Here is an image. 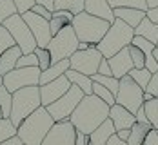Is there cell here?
Wrapping results in <instances>:
<instances>
[{"label": "cell", "mask_w": 158, "mask_h": 145, "mask_svg": "<svg viewBox=\"0 0 158 145\" xmlns=\"http://www.w3.org/2000/svg\"><path fill=\"white\" fill-rule=\"evenodd\" d=\"M135 34H136V36H143L145 40H149V42H153V44L158 46V24L151 22V20L147 18V15H145V18L135 27Z\"/></svg>", "instance_id": "obj_22"}, {"label": "cell", "mask_w": 158, "mask_h": 145, "mask_svg": "<svg viewBox=\"0 0 158 145\" xmlns=\"http://www.w3.org/2000/svg\"><path fill=\"white\" fill-rule=\"evenodd\" d=\"M85 96L84 91L77 87V85H71V89L64 95L62 98H58L56 102H53L51 105H48V113L53 116L55 122H64V120H69L73 111L78 107V103L82 102V98Z\"/></svg>", "instance_id": "obj_8"}, {"label": "cell", "mask_w": 158, "mask_h": 145, "mask_svg": "<svg viewBox=\"0 0 158 145\" xmlns=\"http://www.w3.org/2000/svg\"><path fill=\"white\" fill-rule=\"evenodd\" d=\"M0 145H24V143H22V140H20L18 136H13V138H9V140L2 142Z\"/></svg>", "instance_id": "obj_50"}, {"label": "cell", "mask_w": 158, "mask_h": 145, "mask_svg": "<svg viewBox=\"0 0 158 145\" xmlns=\"http://www.w3.org/2000/svg\"><path fill=\"white\" fill-rule=\"evenodd\" d=\"M143 111L147 116V122L153 129H158V98H151L149 102H143Z\"/></svg>", "instance_id": "obj_27"}, {"label": "cell", "mask_w": 158, "mask_h": 145, "mask_svg": "<svg viewBox=\"0 0 158 145\" xmlns=\"http://www.w3.org/2000/svg\"><path fill=\"white\" fill-rule=\"evenodd\" d=\"M111 65V73L114 78H122V76H127L131 73V69H135V64L131 60V54H129V47H124L122 51H118L114 56L107 58Z\"/></svg>", "instance_id": "obj_15"}, {"label": "cell", "mask_w": 158, "mask_h": 145, "mask_svg": "<svg viewBox=\"0 0 158 145\" xmlns=\"http://www.w3.org/2000/svg\"><path fill=\"white\" fill-rule=\"evenodd\" d=\"M31 11L36 13V15H40V16H44V18H48V20H51V16H53V11H49L48 7H44V6H40V4H35Z\"/></svg>", "instance_id": "obj_42"}, {"label": "cell", "mask_w": 158, "mask_h": 145, "mask_svg": "<svg viewBox=\"0 0 158 145\" xmlns=\"http://www.w3.org/2000/svg\"><path fill=\"white\" fill-rule=\"evenodd\" d=\"M71 82L69 78L64 75L60 78H56V80L49 82V83H44V85H40V98H42V105L44 107H48L51 105L53 102H56L58 98H62L69 89H71Z\"/></svg>", "instance_id": "obj_14"}, {"label": "cell", "mask_w": 158, "mask_h": 145, "mask_svg": "<svg viewBox=\"0 0 158 145\" xmlns=\"http://www.w3.org/2000/svg\"><path fill=\"white\" fill-rule=\"evenodd\" d=\"M38 107H42V98H40V85H31V87H22L13 93V105H11V114L9 120L13 125L18 127L29 114H33Z\"/></svg>", "instance_id": "obj_5"}, {"label": "cell", "mask_w": 158, "mask_h": 145, "mask_svg": "<svg viewBox=\"0 0 158 145\" xmlns=\"http://www.w3.org/2000/svg\"><path fill=\"white\" fill-rule=\"evenodd\" d=\"M109 120L113 122V125H114L116 132H118V131H122V129H131V127L136 123V116L131 113V111H127L126 107L118 105V103L111 105Z\"/></svg>", "instance_id": "obj_16"}, {"label": "cell", "mask_w": 158, "mask_h": 145, "mask_svg": "<svg viewBox=\"0 0 158 145\" xmlns=\"http://www.w3.org/2000/svg\"><path fill=\"white\" fill-rule=\"evenodd\" d=\"M133 38H135V29L131 26H127L126 22H122L120 18H116L111 24V27H109V31L106 33V36L98 42L96 49L102 53L104 58H111V56H114L118 51H122L124 47H129Z\"/></svg>", "instance_id": "obj_3"}, {"label": "cell", "mask_w": 158, "mask_h": 145, "mask_svg": "<svg viewBox=\"0 0 158 145\" xmlns=\"http://www.w3.org/2000/svg\"><path fill=\"white\" fill-rule=\"evenodd\" d=\"M69 69H71L69 58H67V60H60V62H56V64L49 65L46 71L40 73V83H38V85H44V83H49V82L60 78V76H64Z\"/></svg>", "instance_id": "obj_20"}, {"label": "cell", "mask_w": 158, "mask_h": 145, "mask_svg": "<svg viewBox=\"0 0 158 145\" xmlns=\"http://www.w3.org/2000/svg\"><path fill=\"white\" fill-rule=\"evenodd\" d=\"M73 18H75V15L69 13V11H53V16L49 20V27H51L53 36L56 33H60L62 29H65L67 26H71L73 24Z\"/></svg>", "instance_id": "obj_23"}, {"label": "cell", "mask_w": 158, "mask_h": 145, "mask_svg": "<svg viewBox=\"0 0 158 145\" xmlns=\"http://www.w3.org/2000/svg\"><path fill=\"white\" fill-rule=\"evenodd\" d=\"M145 69H147V71H151L153 75H155V73H158V62L155 60V56H153V54L145 58Z\"/></svg>", "instance_id": "obj_45"}, {"label": "cell", "mask_w": 158, "mask_h": 145, "mask_svg": "<svg viewBox=\"0 0 158 145\" xmlns=\"http://www.w3.org/2000/svg\"><path fill=\"white\" fill-rule=\"evenodd\" d=\"M13 105V93H9L4 85H0V109L4 113V118H9Z\"/></svg>", "instance_id": "obj_31"}, {"label": "cell", "mask_w": 158, "mask_h": 145, "mask_svg": "<svg viewBox=\"0 0 158 145\" xmlns=\"http://www.w3.org/2000/svg\"><path fill=\"white\" fill-rule=\"evenodd\" d=\"M16 67H38V58L35 53H29V54H22L16 62Z\"/></svg>", "instance_id": "obj_39"}, {"label": "cell", "mask_w": 158, "mask_h": 145, "mask_svg": "<svg viewBox=\"0 0 158 145\" xmlns=\"http://www.w3.org/2000/svg\"><path fill=\"white\" fill-rule=\"evenodd\" d=\"M4 27L11 33V36L15 38V44L22 49V54L35 53V49L38 47L31 29H29L27 24L24 22L22 15H13L11 18H7V20L4 22Z\"/></svg>", "instance_id": "obj_9"}, {"label": "cell", "mask_w": 158, "mask_h": 145, "mask_svg": "<svg viewBox=\"0 0 158 145\" xmlns=\"http://www.w3.org/2000/svg\"><path fill=\"white\" fill-rule=\"evenodd\" d=\"M91 80L96 82V83H100V85H104V87H107L111 93L116 96V93H118V87H120V80L118 78H114V76H104V75H93L91 76Z\"/></svg>", "instance_id": "obj_29"}, {"label": "cell", "mask_w": 158, "mask_h": 145, "mask_svg": "<svg viewBox=\"0 0 158 145\" xmlns=\"http://www.w3.org/2000/svg\"><path fill=\"white\" fill-rule=\"evenodd\" d=\"M142 145H158V132H156V129H151L147 134H145Z\"/></svg>", "instance_id": "obj_43"}, {"label": "cell", "mask_w": 158, "mask_h": 145, "mask_svg": "<svg viewBox=\"0 0 158 145\" xmlns=\"http://www.w3.org/2000/svg\"><path fill=\"white\" fill-rule=\"evenodd\" d=\"M98 75H104V76H113V73H111V65H109V60H107V58H104V60L100 62Z\"/></svg>", "instance_id": "obj_44"}, {"label": "cell", "mask_w": 158, "mask_h": 145, "mask_svg": "<svg viewBox=\"0 0 158 145\" xmlns=\"http://www.w3.org/2000/svg\"><path fill=\"white\" fill-rule=\"evenodd\" d=\"M89 47H93L91 44H87V42H80L78 44V49H89Z\"/></svg>", "instance_id": "obj_52"}, {"label": "cell", "mask_w": 158, "mask_h": 145, "mask_svg": "<svg viewBox=\"0 0 158 145\" xmlns=\"http://www.w3.org/2000/svg\"><path fill=\"white\" fill-rule=\"evenodd\" d=\"M145 2H147L149 9H151V7H156V6H158V0H145Z\"/></svg>", "instance_id": "obj_53"}, {"label": "cell", "mask_w": 158, "mask_h": 145, "mask_svg": "<svg viewBox=\"0 0 158 145\" xmlns=\"http://www.w3.org/2000/svg\"><path fill=\"white\" fill-rule=\"evenodd\" d=\"M114 13V18H120L122 22H126L127 26H131L133 29L142 22L147 11H142V9H133V7H118V9H113Z\"/></svg>", "instance_id": "obj_19"}, {"label": "cell", "mask_w": 158, "mask_h": 145, "mask_svg": "<svg viewBox=\"0 0 158 145\" xmlns=\"http://www.w3.org/2000/svg\"><path fill=\"white\" fill-rule=\"evenodd\" d=\"M40 67H16L9 71L7 75L2 76V85L9 91L15 93L22 87H31L40 83Z\"/></svg>", "instance_id": "obj_10"}, {"label": "cell", "mask_w": 158, "mask_h": 145, "mask_svg": "<svg viewBox=\"0 0 158 145\" xmlns=\"http://www.w3.org/2000/svg\"><path fill=\"white\" fill-rule=\"evenodd\" d=\"M93 95H95V96H98L100 100H104L109 107L116 103V96L111 93L107 87H104V85H100V83H96V82H93Z\"/></svg>", "instance_id": "obj_30"}, {"label": "cell", "mask_w": 158, "mask_h": 145, "mask_svg": "<svg viewBox=\"0 0 158 145\" xmlns=\"http://www.w3.org/2000/svg\"><path fill=\"white\" fill-rule=\"evenodd\" d=\"M16 6V11H18V15H24V13H27V11H31L33 6L36 4L35 0H13Z\"/></svg>", "instance_id": "obj_40"}, {"label": "cell", "mask_w": 158, "mask_h": 145, "mask_svg": "<svg viewBox=\"0 0 158 145\" xmlns=\"http://www.w3.org/2000/svg\"><path fill=\"white\" fill-rule=\"evenodd\" d=\"M107 2L113 9H118V7H133V9H142V11L149 9L145 0H107Z\"/></svg>", "instance_id": "obj_28"}, {"label": "cell", "mask_w": 158, "mask_h": 145, "mask_svg": "<svg viewBox=\"0 0 158 145\" xmlns=\"http://www.w3.org/2000/svg\"><path fill=\"white\" fill-rule=\"evenodd\" d=\"M73 29L77 33L78 42H87L91 46H98V42L106 36V33L109 31L111 24L104 18L93 16L85 11H82L73 18Z\"/></svg>", "instance_id": "obj_4"}, {"label": "cell", "mask_w": 158, "mask_h": 145, "mask_svg": "<svg viewBox=\"0 0 158 145\" xmlns=\"http://www.w3.org/2000/svg\"><path fill=\"white\" fill-rule=\"evenodd\" d=\"M114 134H116V129H114L113 122L107 118L102 125H98V127L89 134V142H91V145H106Z\"/></svg>", "instance_id": "obj_18"}, {"label": "cell", "mask_w": 158, "mask_h": 145, "mask_svg": "<svg viewBox=\"0 0 158 145\" xmlns=\"http://www.w3.org/2000/svg\"><path fill=\"white\" fill-rule=\"evenodd\" d=\"M2 118H4V113H2V109H0V120H2Z\"/></svg>", "instance_id": "obj_55"}, {"label": "cell", "mask_w": 158, "mask_h": 145, "mask_svg": "<svg viewBox=\"0 0 158 145\" xmlns=\"http://www.w3.org/2000/svg\"><path fill=\"white\" fill-rule=\"evenodd\" d=\"M0 85H2V76H0Z\"/></svg>", "instance_id": "obj_56"}, {"label": "cell", "mask_w": 158, "mask_h": 145, "mask_svg": "<svg viewBox=\"0 0 158 145\" xmlns=\"http://www.w3.org/2000/svg\"><path fill=\"white\" fill-rule=\"evenodd\" d=\"M13 15H18L15 2L13 0H0V26H4V22Z\"/></svg>", "instance_id": "obj_32"}, {"label": "cell", "mask_w": 158, "mask_h": 145, "mask_svg": "<svg viewBox=\"0 0 158 145\" xmlns=\"http://www.w3.org/2000/svg\"><path fill=\"white\" fill-rule=\"evenodd\" d=\"M129 76H131V78H133V80L136 82L143 91H145V87H147V83H149V80H151L153 73H151V71H147L145 67H143V69H131Z\"/></svg>", "instance_id": "obj_33"}, {"label": "cell", "mask_w": 158, "mask_h": 145, "mask_svg": "<svg viewBox=\"0 0 158 145\" xmlns=\"http://www.w3.org/2000/svg\"><path fill=\"white\" fill-rule=\"evenodd\" d=\"M85 13L93 16H98V18H104L107 20L109 24H113L116 18H114V13H113V7L109 6L107 0H85V7H84Z\"/></svg>", "instance_id": "obj_17"}, {"label": "cell", "mask_w": 158, "mask_h": 145, "mask_svg": "<svg viewBox=\"0 0 158 145\" xmlns=\"http://www.w3.org/2000/svg\"><path fill=\"white\" fill-rule=\"evenodd\" d=\"M24 22L27 24V27L31 29L33 36L36 40V46L38 47H48V44L53 38V33H51V27H49V20L44 18V16L36 15L33 11H27L22 15Z\"/></svg>", "instance_id": "obj_12"}, {"label": "cell", "mask_w": 158, "mask_h": 145, "mask_svg": "<svg viewBox=\"0 0 158 145\" xmlns=\"http://www.w3.org/2000/svg\"><path fill=\"white\" fill-rule=\"evenodd\" d=\"M145 93H149L153 98H158V73H155L151 76V80H149L147 87H145Z\"/></svg>", "instance_id": "obj_41"}, {"label": "cell", "mask_w": 158, "mask_h": 145, "mask_svg": "<svg viewBox=\"0 0 158 145\" xmlns=\"http://www.w3.org/2000/svg\"><path fill=\"white\" fill-rule=\"evenodd\" d=\"M85 7V0H55V11H69L78 15Z\"/></svg>", "instance_id": "obj_25"}, {"label": "cell", "mask_w": 158, "mask_h": 145, "mask_svg": "<svg viewBox=\"0 0 158 145\" xmlns=\"http://www.w3.org/2000/svg\"><path fill=\"white\" fill-rule=\"evenodd\" d=\"M143 93L145 91L129 75L122 76L120 78L118 93H116V103L126 107L127 111H131L133 114H136L138 109H142V105H143Z\"/></svg>", "instance_id": "obj_7"}, {"label": "cell", "mask_w": 158, "mask_h": 145, "mask_svg": "<svg viewBox=\"0 0 158 145\" xmlns=\"http://www.w3.org/2000/svg\"><path fill=\"white\" fill-rule=\"evenodd\" d=\"M104 60L102 53L96 49V46L89 49H78L71 58H69V64L73 71H78L82 75H87V76H93L98 73V67L100 62Z\"/></svg>", "instance_id": "obj_11"}, {"label": "cell", "mask_w": 158, "mask_h": 145, "mask_svg": "<svg viewBox=\"0 0 158 145\" xmlns=\"http://www.w3.org/2000/svg\"><path fill=\"white\" fill-rule=\"evenodd\" d=\"M75 140H77L75 125L69 120H64V122H55L42 145H75Z\"/></svg>", "instance_id": "obj_13"}, {"label": "cell", "mask_w": 158, "mask_h": 145, "mask_svg": "<svg viewBox=\"0 0 158 145\" xmlns=\"http://www.w3.org/2000/svg\"><path fill=\"white\" fill-rule=\"evenodd\" d=\"M151 129H153V127H151L149 123H135V125L131 127V136H129L127 143L129 145H142L145 134Z\"/></svg>", "instance_id": "obj_26"}, {"label": "cell", "mask_w": 158, "mask_h": 145, "mask_svg": "<svg viewBox=\"0 0 158 145\" xmlns=\"http://www.w3.org/2000/svg\"><path fill=\"white\" fill-rule=\"evenodd\" d=\"M116 136L120 138V140H124V142H127L129 140V136H131V129H122L116 132Z\"/></svg>", "instance_id": "obj_49"}, {"label": "cell", "mask_w": 158, "mask_h": 145, "mask_svg": "<svg viewBox=\"0 0 158 145\" xmlns=\"http://www.w3.org/2000/svg\"><path fill=\"white\" fill-rule=\"evenodd\" d=\"M78 38H77V33L73 29V26H67L65 29H62L60 33H56L51 42L48 44V49L51 53V58H53V64L60 62V60H67L71 58L77 51H78Z\"/></svg>", "instance_id": "obj_6"}, {"label": "cell", "mask_w": 158, "mask_h": 145, "mask_svg": "<svg viewBox=\"0 0 158 145\" xmlns=\"http://www.w3.org/2000/svg\"><path fill=\"white\" fill-rule=\"evenodd\" d=\"M153 56H155V60L158 62V47H155V51H153Z\"/></svg>", "instance_id": "obj_54"}, {"label": "cell", "mask_w": 158, "mask_h": 145, "mask_svg": "<svg viewBox=\"0 0 158 145\" xmlns=\"http://www.w3.org/2000/svg\"><path fill=\"white\" fill-rule=\"evenodd\" d=\"M156 47H158V46H156Z\"/></svg>", "instance_id": "obj_58"}, {"label": "cell", "mask_w": 158, "mask_h": 145, "mask_svg": "<svg viewBox=\"0 0 158 145\" xmlns=\"http://www.w3.org/2000/svg\"><path fill=\"white\" fill-rule=\"evenodd\" d=\"M133 46H136V47L142 51L145 56H151L153 54V51L156 47V44H153V42H149V40H145L143 36H136L135 34V38H133V42H131Z\"/></svg>", "instance_id": "obj_37"}, {"label": "cell", "mask_w": 158, "mask_h": 145, "mask_svg": "<svg viewBox=\"0 0 158 145\" xmlns=\"http://www.w3.org/2000/svg\"><path fill=\"white\" fill-rule=\"evenodd\" d=\"M135 116H136V123H149V122H147V116H145V111H143V107H142V109H138V113L135 114ZM149 125H151V123H149Z\"/></svg>", "instance_id": "obj_48"}, {"label": "cell", "mask_w": 158, "mask_h": 145, "mask_svg": "<svg viewBox=\"0 0 158 145\" xmlns=\"http://www.w3.org/2000/svg\"><path fill=\"white\" fill-rule=\"evenodd\" d=\"M13 136H16V127L9 118H2L0 120V143L13 138Z\"/></svg>", "instance_id": "obj_34"}, {"label": "cell", "mask_w": 158, "mask_h": 145, "mask_svg": "<svg viewBox=\"0 0 158 145\" xmlns=\"http://www.w3.org/2000/svg\"><path fill=\"white\" fill-rule=\"evenodd\" d=\"M109 109L111 107L104 100H100L95 95H89L82 98L78 107L71 114L69 122L75 125L77 131L84 134H91L98 125H102L109 118Z\"/></svg>", "instance_id": "obj_1"}, {"label": "cell", "mask_w": 158, "mask_h": 145, "mask_svg": "<svg viewBox=\"0 0 158 145\" xmlns=\"http://www.w3.org/2000/svg\"><path fill=\"white\" fill-rule=\"evenodd\" d=\"M147 18H149L151 22L158 24V6H156V7H151V9H147Z\"/></svg>", "instance_id": "obj_47"}, {"label": "cell", "mask_w": 158, "mask_h": 145, "mask_svg": "<svg viewBox=\"0 0 158 145\" xmlns=\"http://www.w3.org/2000/svg\"><path fill=\"white\" fill-rule=\"evenodd\" d=\"M20 56H22V49L18 47V46H13V47L7 49V51L0 56V76H4V75H7L9 71L16 69V62H18Z\"/></svg>", "instance_id": "obj_21"}, {"label": "cell", "mask_w": 158, "mask_h": 145, "mask_svg": "<svg viewBox=\"0 0 158 145\" xmlns=\"http://www.w3.org/2000/svg\"><path fill=\"white\" fill-rule=\"evenodd\" d=\"M106 145H129V143H127V142H124V140H120V138L114 134V136H113V138H111Z\"/></svg>", "instance_id": "obj_51"}, {"label": "cell", "mask_w": 158, "mask_h": 145, "mask_svg": "<svg viewBox=\"0 0 158 145\" xmlns=\"http://www.w3.org/2000/svg\"><path fill=\"white\" fill-rule=\"evenodd\" d=\"M65 76L69 78V82H71L73 85L80 87V89L84 91L85 96L93 95V80H91V76L82 75V73H78V71H73V69H69V71L65 73Z\"/></svg>", "instance_id": "obj_24"}, {"label": "cell", "mask_w": 158, "mask_h": 145, "mask_svg": "<svg viewBox=\"0 0 158 145\" xmlns=\"http://www.w3.org/2000/svg\"><path fill=\"white\" fill-rule=\"evenodd\" d=\"M53 125H55L53 116L42 105L16 127V136L22 140L24 145H42Z\"/></svg>", "instance_id": "obj_2"}, {"label": "cell", "mask_w": 158, "mask_h": 145, "mask_svg": "<svg viewBox=\"0 0 158 145\" xmlns=\"http://www.w3.org/2000/svg\"><path fill=\"white\" fill-rule=\"evenodd\" d=\"M75 145H91V142H89V134H84V132L77 131V140H75Z\"/></svg>", "instance_id": "obj_46"}, {"label": "cell", "mask_w": 158, "mask_h": 145, "mask_svg": "<svg viewBox=\"0 0 158 145\" xmlns=\"http://www.w3.org/2000/svg\"><path fill=\"white\" fill-rule=\"evenodd\" d=\"M13 46H16L15 38L11 36V33L7 31L4 26H0V56H2L9 47H13Z\"/></svg>", "instance_id": "obj_36"}, {"label": "cell", "mask_w": 158, "mask_h": 145, "mask_svg": "<svg viewBox=\"0 0 158 145\" xmlns=\"http://www.w3.org/2000/svg\"><path fill=\"white\" fill-rule=\"evenodd\" d=\"M156 132H158V129H156Z\"/></svg>", "instance_id": "obj_57"}, {"label": "cell", "mask_w": 158, "mask_h": 145, "mask_svg": "<svg viewBox=\"0 0 158 145\" xmlns=\"http://www.w3.org/2000/svg\"><path fill=\"white\" fill-rule=\"evenodd\" d=\"M129 54H131V60H133V64H135V69H143L145 67V54H143L140 49L136 47V46H129Z\"/></svg>", "instance_id": "obj_38"}, {"label": "cell", "mask_w": 158, "mask_h": 145, "mask_svg": "<svg viewBox=\"0 0 158 145\" xmlns=\"http://www.w3.org/2000/svg\"><path fill=\"white\" fill-rule=\"evenodd\" d=\"M35 54L38 58V67L40 71H46L49 65H53V58H51V53L48 47H36L35 49Z\"/></svg>", "instance_id": "obj_35"}]
</instances>
